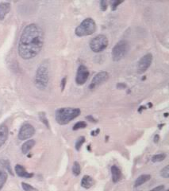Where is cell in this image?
Listing matches in <instances>:
<instances>
[{
	"label": "cell",
	"instance_id": "6da1fadb",
	"mask_svg": "<svg viewBox=\"0 0 169 191\" xmlns=\"http://www.w3.org/2000/svg\"><path fill=\"white\" fill-rule=\"evenodd\" d=\"M44 45V33L41 27L32 23L22 31L18 43V54L25 60L34 58L42 50Z\"/></svg>",
	"mask_w": 169,
	"mask_h": 191
},
{
	"label": "cell",
	"instance_id": "7a4b0ae2",
	"mask_svg": "<svg viewBox=\"0 0 169 191\" xmlns=\"http://www.w3.org/2000/svg\"><path fill=\"white\" fill-rule=\"evenodd\" d=\"M81 111L76 108H62L56 112V120L60 125H65L78 117Z\"/></svg>",
	"mask_w": 169,
	"mask_h": 191
},
{
	"label": "cell",
	"instance_id": "3957f363",
	"mask_svg": "<svg viewBox=\"0 0 169 191\" xmlns=\"http://www.w3.org/2000/svg\"><path fill=\"white\" fill-rule=\"evenodd\" d=\"M49 66L45 61L42 62L38 67L35 75V85L38 89L44 90L49 84Z\"/></svg>",
	"mask_w": 169,
	"mask_h": 191
},
{
	"label": "cell",
	"instance_id": "277c9868",
	"mask_svg": "<svg viewBox=\"0 0 169 191\" xmlns=\"http://www.w3.org/2000/svg\"><path fill=\"white\" fill-rule=\"evenodd\" d=\"M96 29L97 26L95 20L92 19L91 18H87L76 27L75 33L78 37H85L93 35L96 31Z\"/></svg>",
	"mask_w": 169,
	"mask_h": 191
},
{
	"label": "cell",
	"instance_id": "5b68a950",
	"mask_svg": "<svg viewBox=\"0 0 169 191\" xmlns=\"http://www.w3.org/2000/svg\"><path fill=\"white\" fill-rule=\"evenodd\" d=\"M129 49H130V45L127 41L122 40L120 42H118L112 50L111 54H112L113 60L114 61H121L127 55Z\"/></svg>",
	"mask_w": 169,
	"mask_h": 191
},
{
	"label": "cell",
	"instance_id": "8992f818",
	"mask_svg": "<svg viewBox=\"0 0 169 191\" xmlns=\"http://www.w3.org/2000/svg\"><path fill=\"white\" fill-rule=\"evenodd\" d=\"M109 45L108 38L103 35H98L91 39L90 48L95 53H101L107 48Z\"/></svg>",
	"mask_w": 169,
	"mask_h": 191
},
{
	"label": "cell",
	"instance_id": "52a82bcc",
	"mask_svg": "<svg viewBox=\"0 0 169 191\" xmlns=\"http://www.w3.org/2000/svg\"><path fill=\"white\" fill-rule=\"evenodd\" d=\"M109 77H110V75H109V73H108L107 72H99V73H98L96 74L95 76L93 77L91 84H90L89 88H90V89H95V88H97L98 86L101 85V84H103V83L106 82V81L109 80Z\"/></svg>",
	"mask_w": 169,
	"mask_h": 191
},
{
	"label": "cell",
	"instance_id": "ba28073f",
	"mask_svg": "<svg viewBox=\"0 0 169 191\" xmlns=\"http://www.w3.org/2000/svg\"><path fill=\"white\" fill-rule=\"evenodd\" d=\"M35 134V129L30 123H25L20 128L18 132V139L20 140H26L30 139Z\"/></svg>",
	"mask_w": 169,
	"mask_h": 191
},
{
	"label": "cell",
	"instance_id": "9c48e42d",
	"mask_svg": "<svg viewBox=\"0 0 169 191\" xmlns=\"http://www.w3.org/2000/svg\"><path fill=\"white\" fill-rule=\"evenodd\" d=\"M89 75H90V73H89L88 69L83 65H79L78 70H77V73H76V84L79 85H82L83 84L86 83L89 77Z\"/></svg>",
	"mask_w": 169,
	"mask_h": 191
},
{
	"label": "cell",
	"instance_id": "30bf717a",
	"mask_svg": "<svg viewBox=\"0 0 169 191\" xmlns=\"http://www.w3.org/2000/svg\"><path fill=\"white\" fill-rule=\"evenodd\" d=\"M152 61V54H145V56H143L141 60L138 62L137 65V72L139 73H144L145 72L147 71L151 65Z\"/></svg>",
	"mask_w": 169,
	"mask_h": 191
},
{
	"label": "cell",
	"instance_id": "8fae6325",
	"mask_svg": "<svg viewBox=\"0 0 169 191\" xmlns=\"http://www.w3.org/2000/svg\"><path fill=\"white\" fill-rule=\"evenodd\" d=\"M15 172L17 174V176L21 177V178H25V179H30L34 176V174H30L29 172H27V170L25 169L24 167H22V165L17 164L15 166Z\"/></svg>",
	"mask_w": 169,
	"mask_h": 191
},
{
	"label": "cell",
	"instance_id": "7c38bea8",
	"mask_svg": "<svg viewBox=\"0 0 169 191\" xmlns=\"http://www.w3.org/2000/svg\"><path fill=\"white\" fill-rule=\"evenodd\" d=\"M9 130L7 125H0V147H2L7 140Z\"/></svg>",
	"mask_w": 169,
	"mask_h": 191
},
{
	"label": "cell",
	"instance_id": "4fadbf2b",
	"mask_svg": "<svg viewBox=\"0 0 169 191\" xmlns=\"http://www.w3.org/2000/svg\"><path fill=\"white\" fill-rule=\"evenodd\" d=\"M10 10V4L9 3H0V20L5 18L6 15H7Z\"/></svg>",
	"mask_w": 169,
	"mask_h": 191
},
{
	"label": "cell",
	"instance_id": "5bb4252c",
	"mask_svg": "<svg viewBox=\"0 0 169 191\" xmlns=\"http://www.w3.org/2000/svg\"><path fill=\"white\" fill-rule=\"evenodd\" d=\"M111 175H112L113 181L114 183L118 182L120 180L122 177V172L117 166H112L111 167Z\"/></svg>",
	"mask_w": 169,
	"mask_h": 191
},
{
	"label": "cell",
	"instance_id": "9a60e30c",
	"mask_svg": "<svg viewBox=\"0 0 169 191\" xmlns=\"http://www.w3.org/2000/svg\"><path fill=\"white\" fill-rule=\"evenodd\" d=\"M94 180L91 176L89 175H84L81 181V186H83V188L89 189L91 188V186H93Z\"/></svg>",
	"mask_w": 169,
	"mask_h": 191
},
{
	"label": "cell",
	"instance_id": "2e32d148",
	"mask_svg": "<svg viewBox=\"0 0 169 191\" xmlns=\"http://www.w3.org/2000/svg\"><path fill=\"white\" fill-rule=\"evenodd\" d=\"M150 179H151V175H149V174H142V175H141L136 179V181L134 182V186L137 187V186H141L145 182H147Z\"/></svg>",
	"mask_w": 169,
	"mask_h": 191
},
{
	"label": "cell",
	"instance_id": "e0dca14e",
	"mask_svg": "<svg viewBox=\"0 0 169 191\" xmlns=\"http://www.w3.org/2000/svg\"><path fill=\"white\" fill-rule=\"evenodd\" d=\"M35 141L34 140H27L26 142H25L23 143L22 147V151L23 154H27L28 152L30 151V150L32 149L33 147H34Z\"/></svg>",
	"mask_w": 169,
	"mask_h": 191
},
{
	"label": "cell",
	"instance_id": "ac0fdd59",
	"mask_svg": "<svg viewBox=\"0 0 169 191\" xmlns=\"http://www.w3.org/2000/svg\"><path fill=\"white\" fill-rule=\"evenodd\" d=\"M7 180V172L3 170H0V190H2V188L4 186Z\"/></svg>",
	"mask_w": 169,
	"mask_h": 191
},
{
	"label": "cell",
	"instance_id": "d6986e66",
	"mask_svg": "<svg viewBox=\"0 0 169 191\" xmlns=\"http://www.w3.org/2000/svg\"><path fill=\"white\" fill-rule=\"evenodd\" d=\"M166 159V154L164 153H160V154H155L152 157V162H158L164 161V159Z\"/></svg>",
	"mask_w": 169,
	"mask_h": 191
},
{
	"label": "cell",
	"instance_id": "ffe728a7",
	"mask_svg": "<svg viewBox=\"0 0 169 191\" xmlns=\"http://www.w3.org/2000/svg\"><path fill=\"white\" fill-rule=\"evenodd\" d=\"M72 173L75 176H79L81 173V167L80 164L78 162H75L72 167Z\"/></svg>",
	"mask_w": 169,
	"mask_h": 191
},
{
	"label": "cell",
	"instance_id": "44dd1931",
	"mask_svg": "<svg viewBox=\"0 0 169 191\" xmlns=\"http://www.w3.org/2000/svg\"><path fill=\"white\" fill-rule=\"evenodd\" d=\"M39 118H40V120H41V121H42V122L43 123H44V124L45 125V126H46L47 128H49V120H48V119H47L45 113H44V112H40L39 113Z\"/></svg>",
	"mask_w": 169,
	"mask_h": 191
},
{
	"label": "cell",
	"instance_id": "7402d4cb",
	"mask_svg": "<svg viewBox=\"0 0 169 191\" xmlns=\"http://www.w3.org/2000/svg\"><path fill=\"white\" fill-rule=\"evenodd\" d=\"M87 127V123H85L84 121H79V122L76 123V124L74 125L73 127V131H77L79 129H83Z\"/></svg>",
	"mask_w": 169,
	"mask_h": 191
},
{
	"label": "cell",
	"instance_id": "603a6c76",
	"mask_svg": "<svg viewBox=\"0 0 169 191\" xmlns=\"http://www.w3.org/2000/svg\"><path fill=\"white\" fill-rule=\"evenodd\" d=\"M84 142H85V137L84 136H81V137H79L78 139V140L76 141V151H79L81 148V147H82V145L84 143Z\"/></svg>",
	"mask_w": 169,
	"mask_h": 191
},
{
	"label": "cell",
	"instance_id": "cb8c5ba5",
	"mask_svg": "<svg viewBox=\"0 0 169 191\" xmlns=\"http://www.w3.org/2000/svg\"><path fill=\"white\" fill-rule=\"evenodd\" d=\"M160 175L164 179H168L169 177V166H166V167L163 168L160 171Z\"/></svg>",
	"mask_w": 169,
	"mask_h": 191
},
{
	"label": "cell",
	"instance_id": "d4e9b609",
	"mask_svg": "<svg viewBox=\"0 0 169 191\" xmlns=\"http://www.w3.org/2000/svg\"><path fill=\"white\" fill-rule=\"evenodd\" d=\"M22 189L24 190L25 191H34L35 190V189L31 185L28 183H25V182H22Z\"/></svg>",
	"mask_w": 169,
	"mask_h": 191
},
{
	"label": "cell",
	"instance_id": "484cf974",
	"mask_svg": "<svg viewBox=\"0 0 169 191\" xmlns=\"http://www.w3.org/2000/svg\"><path fill=\"white\" fill-rule=\"evenodd\" d=\"M122 3V2H118V1H113L112 3H111V9H112V10H115L116 9H117V7H118V6L120 5L121 3Z\"/></svg>",
	"mask_w": 169,
	"mask_h": 191
},
{
	"label": "cell",
	"instance_id": "4316f807",
	"mask_svg": "<svg viewBox=\"0 0 169 191\" xmlns=\"http://www.w3.org/2000/svg\"><path fill=\"white\" fill-rule=\"evenodd\" d=\"M100 6H101V10H103V11H105L107 9V3L103 0V1H101L100 2Z\"/></svg>",
	"mask_w": 169,
	"mask_h": 191
},
{
	"label": "cell",
	"instance_id": "83f0119b",
	"mask_svg": "<svg viewBox=\"0 0 169 191\" xmlns=\"http://www.w3.org/2000/svg\"><path fill=\"white\" fill-rule=\"evenodd\" d=\"M164 185H160V186H158L157 187H155L152 190H151L150 191H164Z\"/></svg>",
	"mask_w": 169,
	"mask_h": 191
},
{
	"label": "cell",
	"instance_id": "f1b7e54d",
	"mask_svg": "<svg viewBox=\"0 0 169 191\" xmlns=\"http://www.w3.org/2000/svg\"><path fill=\"white\" fill-rule=\"evenodd\" d=\"M66 81H67L66 77H64V78L62 79V81H61V89H62V90H64V88H65Z\"/></svg>",
	"mask_w": 169,
	"mask_h": 191
},
{
	"label": "cell",
	"instance_id": "f546056e",
	"mask_svg": "<svg viewBox=\"0 0 169 191\" xmlns=\"http://www.w3.org/2000/svg\"><path fill=\"white\" fill-rule=\"evenodd\" d=\"M159 140H160V136L158 135H155V137H154V142L155 143H158V141H159Z\"/></svg>",
	"mask_w": 169,
	"mask_h": 191
},
{
	"label": "cell",
	"instance_id": "4dcf8cb0",
	"mask_svg": "<svg viewBox=\"0 0 169 191\" xmlns=\"http://www.w3.org/2000/svg\"><path fill=\"white\" fill-rule=\"evenodd\" d=\"M87 120H91V122H96L94 118H92V116H91V115H90V116H87Z\"/></svg>",
	"mask_w": 169,
	"mask_h": 191
},
{
	"label": "cell",
	"instance_id": "1f68e13d",
	"mask_svg": "<svg viewBox=\"0 0 169 191\" xmlns=\"http://www.w3.org/2000/svg\"><path fill=\"white\" fill-rule=\"evenodd\" d=\"M98 131H99V130H98H98H96V131H92V132H91V135H97V133H98Z\"/></svg>",
	"mask_w": 169,
	"mask_h": 191
},
{
	"label": "cell",
	"instance_id": "d6a6232c",
	"mask_svg": "<svg viewBox=\"0 0 169 191\" xmlns=\"http://www.w3.org/2000/svg\"><path fill=\"white\" fill-rule=\"evenodd\" d=\"M168 113H165V114H164V116H165V117H167V116H168Z\"/></svg>",
	"mask_w": 169,
	"mask_h": 191
},
{
	"label": "cell",
	"instance_id": "836d02e7",
	"mask_svg": "<svg viewBox=\"0 0 169 191\" xmlns=\"http://www.w3.org/2000/svg\"><path fill=\"white\" fill-rule=\"evenodd\" d=\"M165 191H169V190H165Z\"/></svg>",
	"mask_w": 169,
	"mask_h": 191
}]
</instances>
